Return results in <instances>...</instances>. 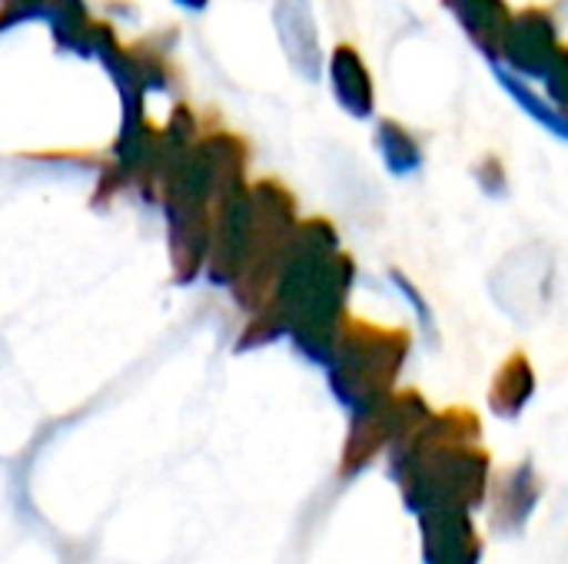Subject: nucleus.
<instances>
[{
  "label": "nucleus",
  "instance_id": "nucleus-11",
  "mask_svg": "<svg viewBox=\"0 0 568 564\" xmlns=\"http://www.w3.org/2000/svg\"><path fill=\"white\" fill-rule=\"evenodd\" d=\"M336 73H339V96L343 103L349 106V113L356 116H369L373 113V83H369V73L363 66V60L353 53V50H339V60H336Z\"/></svg>",
  "mask_w": 568,
  "mask_h": 564
},
{
  "label": "nucleus",
  "instance_id": "nucleus-13",
  "mask_svg": "<svg viewBox=\"0 0 568 564\" xmlns=\"http://www.w3.org/2000/svg\"><path fill=\"white\" fill-rule=\"evenodd\" d=\"M539 83H546V96L552 100V106H559L568 116V47L559 50V57L549 63Z\"/></svg>",
  "mask_w": 568,
  "mask_h": 564
},
{
  "label": "nucleus",
  "instance_id": "nucleus-2",
  "mask_svg": "<svg viewBox=\"0 0 568 564\" xmlns=\"http://www.w3.org/2000/svg\"><path fill=\"white\" fill-rule=\"evenodd\" d=\"M409 359V336L399 329L359 326L343 346L339 366L333 372V389L343 406L363 412L379 399L396 392L399 372Z\"/></svg>",
  "mask_w": 568,
  "mask_h": 564
},
{
  "label": "nucleus",
  "instance_id": "nucleus-3",
  "mask_svg": "<svg viewBox=\"0 0 568 564\" xmlns=\"http://www.w3.org/2000/svg\"><path fill=\"white\" fill-rule=\"evenodd\" d=\"M436 409L426 402L423 392L406 389L379 399L376 406L356 412L346 449H343V475H356L373 465L383 452L403 442L413 429H419Z\"/></svg>",
  "mask_w": 568,
  "mask_h": 564
},
{
  "label": "nucleus",
  "instance_id": "nucleus-10",
  "mask_svg": "<svg viewBox=\"0 0 568 564\" xmlns=\"http://www.w3.org/2000/svg\"><path fill=\"white\" fill-rule=\"evenodd\" d=\"M376 143H379V153H383L389 173H396V176L419 173V166H423V146H419V140L403 123H396V120L379 123Z\"/></svg>",
  "mask_w": 568,
  "mask_h": 564
},
{
  "label": "nucleus",
  "instance_id": "nucleus-4",
  "mask_svg": "<svg viewBox=\"0 0 568 564\" xmlns=\"http://www.w3.org/2000/svg\"><path fill=\"white\" fill-rule=\"evenodd\" d=\"M542 495L546 482L532 459H519L506 469H496L483 505L489 515V532L496 539H523L536 509L542 505Z\"/></svg>",
  "mask_w": 568,
  "mask_h": 564
},
{
  "label": "nucleus",
  "instance_id": "nucleus-7",
  "mask_svg": "<svg viewBox=\"0 0 568 564\" xmlns=\"http://www.w3.org/2000/svg\"><path fill=\"white\" fill-rule=\"evenodd\" d=\"M443 3L456 17V23L469 37V43L496 66L499 53H503L506 30H509V20H513L516 10L506 0H443Z\"/></svg>",
  "mask_w": 568,
  "mask_h": 564
},
{
  "label": "nucleus",
  "instance_id": "nucleus-12",
  "mask_svg": "<svg viewBox=\"0 0 568 564\" xmlns=\"http://www.w3.org/2000/svg\"><path fill=\"white\" fill-rule=\"evenodd\" d=\"M393 283H396V289L403 293L406 306L413 309V316H416L419 329L426 332V339H436V312H433V302H429V299L419 293V286H416V283H409L403 273H393Z\"/></svg>",
  "mask_w": 568,
  "mask_h": 564
},
{
  "label": "nucleus",
  "instance_id": "nucleus-9",
  "mask_svg": "<svg viewBox=\"0 0 568 564\" xmlns=\"http://www.w3.org/2000/svg\"><path fill=\"white\" fill-rule=\"evenodd\" d=\"M493 70H496L499 86L516 100V106H519L526 116H532L539 126H546V130L556 133L559 140H568V116L559 106H552L549 96H542V93L532 86V80H526V76H519V73H513V70H506V66H499V63H496Z\"/></svg>",
  "mask_w": 568,
  "mask_h": 564
},
{
  "label": "nucleus",
  "instance_id": "nucleus-8",
  "mask_svg": "<svg viewBox=\"0 0 568 564\" xmlns=\"http://www.w3.org/2000/svg\"><path fill=\"white\" fill-rule=\"evenodd\" d=\"M536 369L526 352H513L489 382V412L503 422H516L536 399Z\"/></svg>",
  "mask_w": 568,
  "mask_h": 564
},
{
  "label": "nucleus",
  "instance_id": "nucleus-14",
  "mask_svg": "<svg viewBox=\"0 0 568 564\" xmlns=\"http://www.w3.org/2000/svg\"><path fill=\"white\" fill-rule=\"evenodd\" d=\"M473 176H476V183H479V189L486 196H496V199L509 196V173L499 163V156H486L483 163H476Z\"/></svg>",
  "mask_w": 568,
  "mask_h": 564
},
{
  "label": "nucleus",
  "instance_id": "nucleus-1",
  "mask_svg": "<svg viewBox=\"0 0 568 564\" xmlns=\"http://www.w3.org/2000/svg\"><path fill=\"white\" fill-rule=\"evenodd\" d=\"M389 479L413 515L436 509L479 512L493 479V455L483 445L479 416L459 406L433 412L389 449Z\"/></svg>",
  "mask_w": 568,
  "mask_h": 564
},
{
  "label": "nucleus",
  "instance_id": "nucleus-5",
  "mask_svg": "<svg viewBox=\"0 0 568 564\" xmlns=\"http://www.w3.org/2000/svg\"><path fill=\"white\" fill-rule=\"evenodd\" d=\"M562 47L566 43L559 40V27H556L552 13L542 7H526V10L513 13V20H509L499 66L513 70L526 80H542V73L549 70V63L559 57Z\"/></svg>",
  "mask_w": 568,
  "mask_h": 564
},
{
  "label": "nucleus",
  "instance_id": "nucleus-6",
  "mask_svg": "<svg viewBox=\"0 0 568 564\" xmlns=\"http://www.w3.org/2000/svg\"><path fill=\"white\" fill-rule=\"evenodd\" d=\"M423 562L426 564H483V535L473 522V512L436 509L416 515Z\"/></svg>",
  "mask_w": 568,
  "mask_h": 564
}]
</instances>
